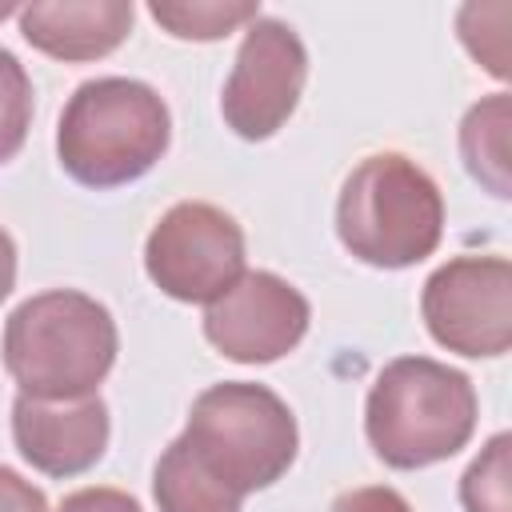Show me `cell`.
<instances>
[{
  "label": "cell",
  "mask_w": 512,
  "mask_h": 512,
  "mask_svg": "<svg viewBox=\"0 0 512 512\" xmlns=\"http://www.w3.org/2000/svg\"><path fill=\"white\" fill-rule=\"evenodd\" d=\"M432 340L460 356H504L512 344V264L504 256H456L424 280Z\"/></svg>",
  "instance_id": "7"
},
{
  "label": "cell",
  "mask_w": 512,
  "mask_h": 512,
  "mask_svg": "<svg viewBox=\"0 0 512 512\" xmlns=\"http://www.w3.org/2000/svg\"><path fill=\"white\" fill-rule=\"evenodd\" d=\"M32 124V80L24 64L0 48V164H8L28 136Z\"/></svg>",
  "instance_id": "16"
},
{
  "label": "cell",
  "mask_w": 512,
  "mask_h": 512,
  "mask_svg": "<svg viewBox=\"0 0 512 512\" xmlns=\"http://www.w3.org/2000/svg\"><path fill=\"white\" fill-rule=\"evenodd\" d=\"M444 196L436 180L400 152L364 156L336 200L340 244L372 268H412L436 252Z\"/></svg>",
  "instance_id": "4"
},
{
  "label": "cell",
  "mask_w": 512,
  "mask_h": 512,
  "mask_svg": "<svg viewBox=\"0 0 512 512\" xmlns=\"http://www.w3.org/2000/svg\"><path fill=\"white\" fill-rule=\"evenodd\" d=\"M176 440L216 484L244 500L292 468L300 432L296 416L272 388L224 380L192 400L188 424Z\"/></svg>",
  "instance_id": "5"
},
{
  "label": "cell",
  "mask_w": 512,
  "mask_h": 512,
  "mask_svg": "<svg viewBox=\"0 0 512 512\" xmlns=\"http://www.w3.org/2000/svg\"><path fill=\"white\" fill-rule=\"evenodd\" d=\"M372 452L392 468H428L456 456L476 432V388L432 356L384 364L364 404Z\"/></svg>",
  "instance_id": "3"
},
{
  "label": "cell",
  "mask_w": 512,
  "mask_h": 512,
  "mask_svg": "<svg viewBox=\"0 0 512 512\" xmlns=\"http://www.w3.org/2000/svg\"><path fill=\"white\" fill-rule=\"evenodd\" d=\"M508 124H512V104L504 92L480 100L468 108L460 124V156L472 180H480L496 200L512 196L508 180Z\"/></svg>",
  "instance_id": "12"
},
{
  "label": "cell",
  "mask_w": 512,
  "mask_h": 512,
  "mask_svg": "<svg viewBox=\"0 0 512 512\" xmlns=\"http://www.w3.org/2000/svg\"><path fill=\"white\" fill-rule=\"evenodd\" d=\"M512 436L496 432L484 452L468 464L460 480V500L468 512H512V468H508Z\"/></svg>",
  "instance_id": "15"
},
{
  "label": "cell",
  "mask_w": 512,
  "mask_h": 512,
  "mask_svg": "<svg viewBox=\"0 0 512 512\" xmlns=\"http://www.w3.org/2000/svg\"><path fill=\"white\" fill-rule=\"evenodd\" d=\"M56 512H144V508L120 488H80V492L64 496V504Z\"/></svg>",
  "instance_id": "18"
},
{
  "label": "cell",
  "mask_w": 512,
  "mask_h": 512,
  "mask_svg": "<svg viewBox=\"0 0 512 512\" xmlns=\"http://www.w3.org/2000/svg\"><path fill=\"white\" fill-rule=\"evenodd\" d=\"M308 300L276 272H244L204 308L208 344L236 364H272L308 332Z\"/></svg>",
  "instance_id": "9"
},
{
  "label": "cell",
  "mask_w": 512,
  "mask_h": 512,
  "mask_svg": "<svg viewBox=\"0 0 512 512\" xmlns=\"http://www.w3.org/2000/svg\"><path fill=\"white\" fill-rule=\"evenodd\" d=\"M0 512H48V500L32 480L0 464Z\"/></svg>",
  "instance_id": "19"
},
{
  "label": "cell",
  "mask_w": 512,
  "mask_h": 512,
  "mask_svg": "<svg viewBox=\"0 0 512 512\" xmlns=\"http://www.w3.org/2000/svg\"><path fill=\"white\" fill-rule=\"evenodd\" d=\"M172 116L156 88L128 76L84 80L56 128L60 168L84 188H120L156 168L168 152Z\"/></svg>",
  "instance_id": "2"
},
{
  "label": "cell",
  "mask_w": 512,
  "mask_h": 512,
  "mask_svg": "<svg viewBox=\"0 0 512 512\" xmlns=\"http://www.w3.org/2000/svg\"><path fill=\"white\" fill-rule=\"evenodd\" d=\"M12 284H16V244H12V236L0 228V300L12 292Z\"/></svg>",
  "instance_id": "20"
},
{
  "label": "cell",
  "mask_w": 512,
  "mask_h": 512,
  "mask_svg": "<svg viewBox=\"0 0 512 512\" xmlns=\"http://www.w3.org/2000/svg\"><path fill=\"white\" fill-rule=\"evenodd\" d=\"M152 20L168 28L180 40H220L236 32L240 24H252L260 16V4L252 0H180V4H148Z\"/></svg>",
  "instance_id": "14"
},
{
  "label": "cell",
  "mask_w": 512,
  "mask_h": 512,
  "mask_svg": "<svg viewBox=\"0 0 512 512\" xmlns=\"http://www.w3.org/2000/svg\"><path fill=\"white\" fill-rule=\"evenodd\" d=\"M108 404L100 396L80 400H40L16 396L12 440L16 452L44 476H80L108 448Z\"/></svg>",
  "instance_id": "10"
},
{
  "label": "cell",
  "mask_w": 512,
  "mask_h": 512,
  "mask_svg": "<svg viewBox=\"0 0 512 512\" xmlns=\"http://www.w3.org/2000/svg\"><path fill=\"white\" fill-rule=\"evenodd\" d=\"M128 0H40L20 8V32L52 60H100L132 32Z\"/></svg>",
  "instance_id": "11"
},
{
  "label": "cell",
  "mask_w": 512,
  "mask_h": 512,
  "mask_svg": "<svg viewBox=\"0 0 512 512\" xmlns=\"http://www.w3.org/2000/svg\"><path fill=\"white\" fill-rule=\"evenodd\" d=\"M152 496L160 512H240V496H232L224 484H216L180 440L164 448L152 472Z\"/></svg>",
  "instance_id": "13"
},
{
  "label": "cell",
  "mask_w": 512,
  "mask_h": 512,
  "mask_svg": "<svg viewBox=\"0 0 512 512\" xmlns=\"http://www.w3.org/2000/svg\"><path fill=\"white\" fill-rule=\"evenodd\" d=\"M8 12H16V8H12V4H0V20H4Z\"/></svg>",
  "instance_id": "21"
},
{
  "label": "cell",
  "mask_w": 512,
  "mask_h": 512,
  "mask_svg": "<svg viewBox=\"0 0 512 512\" xmlns=\"http://www.w3.org/2000/svg\"><path fill=\"white\" fill-rule=\"evenodd\" d=\"M144 268L164 296L212 304L244 276V232L224 208L180 200L148 232Z\"/></svg>",
  "instance_id": "6"
},
{
  "label": "cell",
  "mask_w": 512,
  "mask_h": 512,
  "mask_svg": "<svg viewBox=\"0 0 512 512\" xmlns=\"http://www.w3.org/2000/svg\"><path fill=\"white\" fill-rule=\"evenodd\" d=\"M308 80L304 40L272 16H256L220 96L224 124L244 140H268L292 112Z\"/></svg>",
  "instance_id": "8"
},
{
  "label": "cell",
  "mask_w": 512,
  "mask_h": 512,
  "mask_svg": "<svg viewBox=\"0 0 512 512\" xmlns=\"http://www.w3.org/2000/svg\"><path fill=\"white\" fill-rule=\"evenodd\" d=\"M116 348L112 312L76 288L28 296L4 324V368L24 396L40 400L96 396Z\"/></svg>",
  "instance_id": "1"
},
{
  "label": "cell",
  "mask_w": 512,
  "mask_h": 512,
  "mask_svg": "<svg viewBox=\"0 0 512 512\" xmlns=\"http://www.w3.org/2000/svg\"><path fill=\"white\" fill-rule=\"evenodd\" d=\"M332 512H412V504L384 484H368V488H352L344 496H336Z\"/></svg>",
  "instance_id": "17"
}]
</instances>
